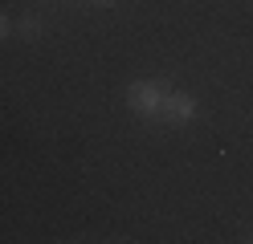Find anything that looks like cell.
<instances>
[{"instance_id": "6da1fadb", "label": "cell", "mask_w": 253, "mask_h": 244, "mask_svg": "<svg viewBox=\"0 0 253 244\" xmlns=\"http://www.w3.org/2000/svg\"><path fill=\"white\" fill-rule=\"evenodd\" d=\"M168 86L160 77H139L126 86V106H131L139 118H160V102H164Z\"/></svg>"}, {"instance_id": "7a4b0ae2", "label": "cell", "mask_w": 253, "mask_h": 244, "mask_svg": "<svg viewBox=\"0 0 253 244\" xmlns=\"http://www.w3.org/2000/svg\"><path fill=\"white\" fill-rule=\"evenodd\" d=\"M192 118H196V98L188 94V90H168L164 102H160V122H168V126H188Z\"/></svg>"}, {"instance_id": "3957f363", "label": "cell", "mask_w": 253, "mask_h": 244, "mask_svg": "<svg viewBox=\"0 0 253 244\" xmlns=\"http://www.w3.org/2000/svg\"><path fill=\"white\" fill-rule=\"evenodd\" d=\"M17 29L25 33V37H37V33H41V21H37V16H25V21H21Z\"/></svg>"}, {"instance_id": "277c9868", "label": "cell", "mask_w": 253, "mask_h": 244, "mask_svg": "<svg viewBox=\"0 0 253 244\" xmlns=\"http://www.w3.org/2000/svg\"><path fill=\"white\" fill-rule=\"evenodd\" d=\"M8 33H12V21H8L4 12H0V41H8Z\"/></svg>"}, {"instance_id": "5b68a950", "label": "cell", "mask_w": 253, "mask_h": 244, "mask_svg": "<svg viewBox=\"0 0 253 244\" xmlns=\"http://www.w3.org/2000/svg\"><path fill=\"white\" fill-rule=\"evenodd\" d=\"M94 4H110V0H94Z\"/></svg>"}]
</instances>
